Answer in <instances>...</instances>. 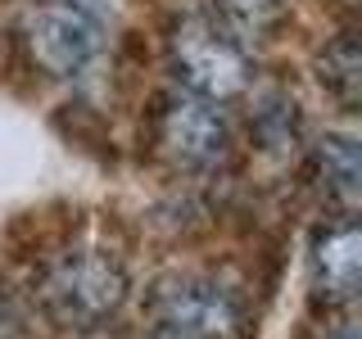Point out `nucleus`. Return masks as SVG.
<instances>
[{
  "instance_id": "nucleus-10",
  "label": "nucleus",
  "mask_w": 362,
  "mask_h": 339,
  "mask_svg": "<svg viewBox=\"0 0 362 339\" xmlns=\"http://www.w3.org/2000/svg\"><path fill=\"white\" fill-rule=\"evenodd\" d=\"M77 5H86V9H95V14H100V5H113V0H77Z\"/></svg>"
},
{
  "instance_id": "nucleus-4",
  "label": "nucleus",
  "mask_w": 362,
  "mask_h": 339,
  "mask_svg": "<svg viewBox=\"0 0 362 339\" xmlns=\"http://www.w3.org/2000/svg\"><path fill=\"white\" fill-rule=\"evenodd\" d=\"M23 32H28V50L37 68L59 82L86 77L105 54V23L95 9L77 5V0H54V5L32 9Z\"/></svg>"
},
{
  "instance_id": "nucleus-6",
  "label": "nucleus",
  "mask_w": 362,
  "mask_h": 339,
  "mask_svg": "<svg viewBox=\"0 0 362 339\" xmlns=\"http://www.w3.org/2000/svg\"><path fill=\"white\" fill-rule=\"evenodd\" d=\"M362 285V231L354 218L339 213L313 235V294L326 308H344Z\"/></svg>"
},
{
  "instance_id": "nucleus-8",
  "label": "nucleus",
  "mask_w": 362,
  "mask_h": 339,
  "mask_svg": "<svg viewBox=\"0 0 362 339\" xmlns=\"http://www.w3.org/2000/svg\"><path fill=\"white\" fill-rule=\"evenodd\" d=\"M317 82L335 100L339 109H358L362 95V50L354 32H339V37L317 54Z\"/></svg>"
},
{
  "instance_id": "nucleus-9",
  "label": "nucleus",
  "mask_w": 362,
  "mask_h": 339,
  "mask_svg": "<svg viewBox=\"0 0 362 339\" xmlns=\"http://www.w3.org/2000/svg\"><path fill=\"white\" fill-rule=\"evenodd\" d=\"M0 339H18V312L5 290H0Z\"/></svg>"
},
{
  "instance_id": "nucleus-7",
  "label": "nucleus",
  "mask_w": 362,
  "mask_h": 339,
  "mask_svg": "<svg viewBox=\"0 0 362 339\" xmlns=\"http://www.w3.org/2000/svg\"><path fill=\"white\" fill-rule=\"evenodd\" d=\"M313 167H317V181H322L326 199H331L344 218H354L358 190H362L358 141H354V136H322L317 150H313Z\"/></svg>"
},
{
  "instance_id": "nucleus-5",
  "label": "nucleus",
  "mask_w": 362,
  "mask_h": 339,
  "mask_svg": "<svg viewBox=\"0 0 362 339\" xmlns=\"http://www.w3.org/2000/svg\"><path fill=\"white\" fill-rule=\"evenodd\" d=\"M154 141L163 158H173L186 172H209L231 154V127H226L222 109L204 95H190V90H177L158 105Z\"/></svg>"
},
{
  "instance_id": "nucleus-2",
  "label": "nucleus",
  "mask_w": 362,
  "mask_h": 339,
  "mask_svg": "<svg viewBox=\"0 0 362 339\" xmlns=\"http://www.w3.org/2000/svg\"><path fill=\"white\" fill-rule=\"evenodd\" d=\"M41 303L64 331H100L127 303V271L105 249H77L54 258L41 280Z\"/></svg>"
},
{
  "instance_id": "nucleus-3",
  "label": "nucleus",
  "mask_w": 362,
  "mask_h": 339,
  "mask_svg": "<svg viewBox=\"0 0 362 339\" xmlns=\"http://www.w3.org/2000/svg\"><path fill=\"white\" fill-rule=\"evenodd\" d=\"M249 312L218 280L177 276L150 299V339H245Z\"/></svg>"
},
{
  "instance_id": "nucleus-1",
  "label": "nucleus",
  "mask_w": 362,
  "mask_h": 339,
  "mask_svg": "<svg viewBox=\"0 0 362 339\" xmlns=\"http://www.w3.org/2000/svg\"><path fill=\"white\" fill-rule=\"evenodd\" d=\"M173 73L181 90L204 95L213 105L245 95L254 82V59H249L245 37L218 14H181L168 37Z\"/></svg>"
},
{
  "instance_id": "nucleus-11",
  "label": "nucleus",
  "mask_w": 362,
  "mask_h": 339,
  "mask_svg": "<svg viewBox=\"0 0 362 339\" xmlns=\"http://www.w3.org/2000/svg\"><path fill=\"white\" fill-rule=\"evenodd\" d=\"M339 339H358V335H354V331H339Z\"/></svg>"
}]
</instances>
